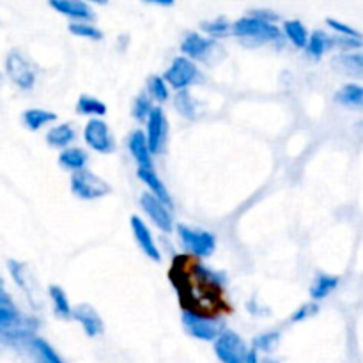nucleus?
I'll use <instances>...</instances> for the list:
<instances>
[{"label":"nucleus","mask_w":363,"mask_h":363,"mask_svg":"<svg viewBox=\"0 0 363 363\" xmlns=\"http://www.w3.org/2000/svg\"><path fill=\"white\" fill-rule=\"evenodd\" d=\"M169 277L179 293L183 311L218 315V311L223 307L222 294L225 284L222 273L206 268L191 259V255H181L174 261Z\"/></svg>","instance_id":"obj_1"},{"label":"nucleus","mask_w":363,"mask_h":363,"mask_svg":"<svg viewBox=\"0 0 363 363\" xmlns=\"http://www.w3.org/2000/svg\"><path fill=\"white\" fill-rule=\"evenodd\" d=\"M32 335L34 333L28 332L25 326L23 315L20 314L7 291L2 289L0 293V337L2 340L4 342H20V340L27 342L28 337Z\"/></svg>","instance_id":"obj_2"},{"label":"nucleus","mask_w":363,"mask_h":363,"mask_svg":"<svg viewBox=\"0 0 363 363\" xmlns=\"http://www.w3.org/2000/svg\"><path fill=\"white\" fill-rule=\"evenodd\" d=\"M181 323L188 335L197 340H204V342H215L227 330L225 323L218 315L199 314V312L191 311H183Z\"/></svg>","instance_id":"obj_3"},{"label":"nucleus","mask_w":363,"mask_h":363,"mask_svg":"<svg viewBox=\"0 0 363 363\" xmlns=\"http://www.w3.org/2000/svg\"><path fill=\"white\" fill-rule=\"evenodd\" d=\"M176 233L181 245H183V248L191 255V257H209V255H213V252H215L216 238L215 234L208 233V230L194 229V227L179 223V225H176Z\"/></svg>","instance_id":"obj_4"},{"label":"nucleus","mask_w":363,"mask_h":363,"mask_svg":"<svg viewBox=\"0 0 363 363\" xmlns=\"http://www.w3.org/2000/svg\"><path fill=\"white\" fill-rule=\"evenodd\" d=\"M233 34L241 39H250L259 43L279 41L282 38V32L275 23L259 20L254 16H243L233 23Z\"/></svg>","instance_id":"obj_5"},{"label":"nucleus","mask_w":363,"mask_h":363,"mask_svg":"<svg viewBox=\"0 0 363 363\" xmlns=\"http://www.w3.org/2000/svg\"><path fill=\"white\" fill-rule=\"evenodd\" d=\"M112 191L110 184L103 177L96 176L91 170L84 169L71 174V194L82 201H96L103 199Z\"/></svg>","instance_id":"obj_6"},{"label":"nucleus","mask_w":363,"mask_h":363,"mask_svg":"<svg viewBox=\"0 0 363 363\" xmlns=\"http://www.w3.org/2000/svg\"><path fill=\"white\" fill-rule=\"evenodd\" d=\"M248 344L245 342L243 337L234 330L227 328L218 339L215 340V354L220 363H243L247 358Z\"/></svg>","instance_id":"obj_7"},{"label":"nucleus","mask_w":363,"mask_h":363,"mask_svg":"<svg viewBox=\"0 0 363 363\" xmlns=\"http://www.w3.org/2000/svg\"><path fill=\"white\" fill-rule=\"evenodd\" d=\"M199 77V67L197 64L194 62L188 57H176L172 60L167 71L163 73V78H165L167 84L172 89L179 91H186L191 84L195 82V78Z\"/></svg>","instance_id":"obj_8"},{"label":"nucleus","mask_w":363,"mask_h":363,"mask_svg":"<svg viewBox=\"0 0 363 363\" xmlns=\"http://www.w3.org/2000/svg\"><path fill=\"white\" fill-rule=\"evenodd\" d=\"M84 140L92 151L110 155L116 151V140L110 133L108 124L103 119H91L84 128Z\"/></svg>","instance_id":"obj_9"},{"label":"nucleus","mask_w":363,"mask_h":363,"mask_svg":"<svg viewBox=\"0 0 363 363\" xmlns=\"http://www.w3.org/2000/svg\"><path fill=\"white\" fill-rule=\"evenodd\" d=\"M167 135H169V124H167L165 112H163L162 106H155L147 119V131H145L152 156L162 155L165 151Z\"/></svg>","instance_id":"obj_10"},{"label":"nucleus","mask_w":363,"mask_h":363,"mask_svg":"<svg viewBox=\"0 0 363 363\" xmlns=\"http://www.w3.org/2000/svg\"><path fill=\"white\" fill-rule=\"evenodd\" d=\"M6 71L7 77L11 78L13 84H16L20 89H32L35 82V73L28 60L21 55L18 50L9 52L6 57Z\"/></svg>","instance_id":"obj_11"},{"label":"nucleus","mask_w":363,"mask_h":363,"mask_svg":"<svg viewBox=\"0 0 363 363\" xmlns=\"http://www.w3.org/2000/svg\"><path fill=\"white\" fill-rule=\"evenodd\" d=\"M7 264H9V273L11 277H13L14 282H16L18 287L27 294L30 303L38 308L39 303H41V289H39L38 279L34 277L32 269L28 268V264L20 261H9Z\"/></svg>","instance_id":"obj_12"},{"label":"nucleus","mask_w":363,"mask_h":363,"mask_svg":"<svg viewBox=\"0 0 363 363\" xmlns=\"http://www.w3.org/2000/svg\"><path fill=\"white\" fill-rule=\"evenodd\" d=\"M140 206L144 209L145 215L151 218V222L158 227L163 233H170L174 229V220L172 215H170L169 206L163 204L160 199H156L155 195L149 194V191H144L140 195Z\"/></svg>","instance_id":"obj_13"},{"label":"nucleus","mask_w":363,"mask_h":363,"mask_svg":"<svg viewBox=\"0 0 363 363\" xmlns=\"http://www.w3.org/2000/svg\"><path fill=\"white\" fill-rule=\"evenodd\" d=\"M130 227H131V233H133L135 241H137V245L140 247V250L144 252L151 261L162 262V254H160L158 245H156L155 238H152L151 230H149V227L145 225L144 220H142L140 216L133 215L130 218Z\"/></svg>","instance_id":"obj_14"},{"label":"nucleus","mask_w":363,"mask_h":363,"mask_svg":"<svg viewBox=\"0 0 363 363\" xmlns=\"http://www.w3.org/2000/svg\"><path fill=\"white\" fill-rule=\"evenodd\" d=\"M73 319L77 323H80V326L84 328V332L87 333V337H99L105 332V323H103L101 315L98 314L92 305L89 303H78L73 307Z\"/></svg>","instance_id":"obj_15"},{"label":"nucleus","mask_w":363,"mask_h":363,"mask_svg":"<svg viewBox=\"0 0 363 363\" xmlns=\"http://www.w3.org/2000/svg\"><path fill=\"white\" fill-rule=\"evenodd\" d=\"M216 41L211 38H206V35L199 34V32H190L186 38L181 43V52L184 57L195 60H206V57H209V53L215 50Z\"/></svg>","instance_id":"obj_16"},{"label":"nucleus","mask_w":363,"mask_h":363,"mask_svg":"<svg viewBox=\"0 0 363 363\" xmlns=\"http://www.w3.org/2000/svg\"><path fill=\"white\" fill-rule=\"evenodd\" d=\"M48 6L57 13L71 18L73 21H87L89 23L96 18L91 4L80 2V0H50Z\"/></svg>","instance_id":"obj_17"},{"label":"nucleus","mask_w":363,"mask_h":363,"mask_svg":"<svg viewBox=\"0 0 363 363\" xmlns=\"http://www.w3.org/2000/svg\"><path fill=\"white\" fill-rule=\"evenodd\" d=\"M128 147H130V152L135 162H137L138 169L140 167H145V169H152L155 167L152 165V152L149 149L147 137H145L144 131L135 130L130 135V138H128Z\"/></svg>","instance_id":"obj_18"},{"label":"nucleus","mask_w":363,"mask_h":363,"mask_svg":"<svg viewBox=\"0 0 363 363\" xmlns=\"http://www.w3.org/2000/svg\"><path fill=\"white\" fill-rule=\"evenodd\" d=\"M137 177L145 184V186L149 188V194H152L156 199H160V201H162L165 206L172 208V199H170L169 190H167V186L163 184V181L158 177L155 167H152V169L140 167V169L137 170Z\"/></svg>","instance_id":"obj_19"},{"label":"nucleus","mask_w":363,"mask_h":363,"mask_svg":"<svg viewBox=\"0 0 363 363\" xmlns=\"http://www.w3.org/2000/svg\"><path fill=\"white\" fill-rule=\"evenodd\" d=\"M335 103L350 110H363V85L360 84H346L335 92L333 96Z\"/></svg>","instance_id":"obj_20"},{"label":"nucleus","mask_w":363,"mask_h":363,"mask_svg":"<svg viewBox=\"0 0 363 363\" xmlns=\"http://www.w3.org/2000/svg\"><path fill=\"white\" fill-rule=\"evenodd\" d=\"M27 346L39 363H64L60 354L41 337H28Z\"/></svg>","instance_id":"obj_21"},{"label":"nucleus","mask_w":363,"mask_h":363,"mask_svg":"<svg viewBox=\"0 0 363 363\" xmlns=\"http://www.w3.org/2000/svg\"><path fill=\"white\" fill-rule=\"evenodd\" d=\"M77 133H74V128L69 123H60L57 126L50 128L48 133H46V142H48L50 147L55 149H67L71 142L74 140Z\"/></svg>","instance_id":"obj_22"},{"label":"nucleus","mask_w":363,"mask_h":363,"mask_svg":"<svg viewBox=\"0 0 363 363\" xmlns=\"http://www.w3.org/2000/svg\"><path fill=\"white\" fill-rule=\"evenodd\" d=\"M339 277L328 275V273H318L311 286V298L314 301L325 300V298H328L339 287Z\"/></svg>","instance_id":"obj_23"},{"label":"nucleus","mask_w":363,"mask_h":363,"mask_svg":"<svg viewBox=\"0 0 363 363\" xmlns=\"http://www.w3.org/2000/svg\"><path fill=\"white\" fill-rule=\"evenodd\" d=\"M21 119H23V124L27 130L38 131V130H41L43 126H46V124L55 123L57 113L52 112V110L28 108V110H25L23 116H21Z\"/></svg>","instance_id":"obj_24"},{"label":"nucleus","mask_w":363,"mask_h":363,"mask_svg":"<svg viewBox=\"0 0 363 363\" xmlns=\"http://www.w3.org/2000/svg\"><path fill=\"white\" fill-rule=\"evenodd\" d=\"M89 162V155L80 147H67L64 151H60L59 155V165L66 170H84L85 165Z\"/></svg>","instance_id":"obj_25"},{"label":"nucleus","mask_w":363,"mask_h":363,"mask_svg":"<svg viewBox=\"0 0 363 363\" xmlns=\"http://www.w3.org/2000/svg\"><path fill=\"white\" fill-rule=\"evenodd\" d=\"M48 296L52 300L53 312H55L57 318L60 319H71L73 318V307L69 305V300H67L66 291L60 286H50L48 287Z\"/></svg>","instance_id":"obj_26"},{"label":"nucleus","mask_w":363,"mask_h":363,"mask_svg":"<svg viewBox=\"0 0 363 363\" xmlns=\"http://www.w3.org/2000/svg\"><path fill=\"white\" fill-rule=\"evenodd\" d=\"M74 110H77V113H80V116H89L92 117V119H99L101 116H105L108 108H106V105L101 99L94 98V96L91 94H82L80 98H78Z\"/></svg>","instance_id":"obj_27"},{"label":"nucleus","mask_w":363,"mask_h":363,"mask_svg":"<svg viewBox=\"0 0 363 363\" xmlns=\"http://www.w3.org/2000/svg\"><path fill=\"white\" fill-rule=\"evenodd\" d=\"M284 34L287 35V39H289L296 48H307L308 39H311L307 27H305L300 20L284 21Z\"/></svg>","instance_id":"obj_28"},{"label":"nucleus","mask_w":363,"mask_h":363,"mask_svg":"<svg viewBox=\"0 0 363 363\" xmlns=\"http://www.w3.org/2000/svg\"><path fill=\"white\" fill-rule=\"evenodd\" d=\"M333 39L326 34L325 30H314L312 32L311 39H308V45H307V55L311 59L319 60L323 55L326 53V50L333 45Z\"/></svg>","instance_id":"obj_29"},{"label":"nucleus","mask_w":363,"mask_h":363,"mask_svg":"<svg viewBox=\"0 0 363 363\" xmlns=\"http://www.w3.org/2000/svg\"><path fill=\"white\" fill-rule=\"evenodd\" d=\"M174 106L186 119H195L197 117V103H195L194 96L190 94L188 89L186 91L176 92V96H174Z\"/></svg>","instance_id":"obj_30"},{"label":"nucleus","mask_w":363,"mask_h":363,"mask_svg":"<svg viewBox=\"0 0 363 363\" xmlns=\"http://www.w3.org/2000/svg\"><path fill=\"white\" fill-rule=\"evenodd\" d=\"M147 94L151 96L152 99H156V101L163 103L169 99L170 92H169V84L165 82V78L163 77H158V74H151V77L147 78Z\"/></svg>","instance_id":"obj_31"},{"label":"nucleus","mask_w":363,"mask_h":363,"mask_svg":"<svg viewBox=\"0 0 363 363\" xmlns=\"http://www.w3.org/2000/svg\"><path fill=\"white\" fill-rule=\"evenodd\" d=\"M152 108H155V105H152V98L147 94V91H145V92H140V94L135 98L133 106H131V113H133V117L137 121H147L149 116H151Z\"/></svg>","instance_id":"obj_32"},{"label":"nucleus","mask_w":363,"mask_h":363,"mask_svg":"<svg viewBox=\"0 0 363 363\" xmlns=\"http://www.w3.org/2000/svg\"><path fill=\"white\" fill-rule=\"evenodd\" d=\"M202 30L208 32L213 38H225L227 34H233V25L225 20L223 16L215 18V20L202 21Z\"/></svg>","instance_id":"obj_33"},{"label":"nucleus","mask_w":363,"mask_h":363,"mask_svg":"<svg viewBox=\"0 0 363 363\" xmlns=\"http://www.w3.org/2000/svg\"><path fill=\"white\" fill-rule=\"evenodd\" d=\"M280 339H282L280 332H266V333H262V335L255 337L254 342H252V347L257 351H262V353L269 354V353H273L277 347H279Z\"/></svg>","instance_id":"obj_34"},{"label":"nucleus","mask_w":363,"mask_h":363,"mask_svg":"<svg viewBox=\"0 0 363 363\" xmlns=\"http://www.w3.org/2000/svg\"><path fill=\"white\" fill-rule=\"evenodd\" d=\"M67 28H69L71 34L78 35V38L94 39V41L103 39V32L98 27H94V25L87 23V21H71Z\"/></svg>","instance_id":"obj_35"},{"label":"nucleus","mask_w":363,"mask_h":363,"mask_svg":"<svg viewBox=\"0 0 363 363\" xmlns=\"http://www.w3.org/2000/svg\"><path fill=\"white\" fill-rule=\"evenodd\" d=\"M326 25H328L330 28H333L335 32H339V34H342L344 38H354V39H363V34L358 28L351 27V25L344 23V21H339L335 20V18H326Z\"/></svg>","instance_id":"obj_36"},{"label":"nucleus","mask_w":363,"mask_h":363,"mask_svg":"<svg viewBox=\"0 0 363 363\" xmlns=\"http://www.w3.org/2000/svg\"><path fill=\"white\" fill-rule=\"evenodd\" d=\"M318 312H319V307H318V303H315V301L305 303V305H301V307L298 308L296 312H293V315H291V323H301V321H305V319L315 315Z\"/></svg>","instance_id":"obj_37"},{"label":"nucleus","mask_w":363,"mask_h":363,"mask_svg":"<svg viewBox=\"0 0 363 363\" xmlns=\"http://www.w3.org/2000/svg\"><path fill=\"white\" fill-rule=\"evenodd\" d=\"M346 66L354 67V69H363V52H353V53H347V55L340 57Z\"/></svg>","instance_id":"obj_38"},{"label":"nucleus","mask_w":363,"mask_h":363,"mask_svg":"<svg viewBox=\"0 0 363 363\" xmlns=\"http://www.w3.org/2000/svg\"><path fill=\"white\" fill-rule=\"evenodd\" d=\"M248 16H254V18H259V20H264V21H269V23H273L275 20H279V16H277L273 11H268V9H255V11H250V14Z\"/></svg>","instance_id":"obj_39"},{"label":"nucleus","mask_w":363,"mask_h":363,"mask_svg":"<svg viewBox=\"0 0 363 363\" xmlns=\"http://www.w3.org/2000/svg\"><path fill=\"white\" fill-rule=\"evenodd\" d=\"M243 363H261L259 362V351L254 350V347H250V351H248L247 358H245Z\"/></svg>","instance_id":"obj_40"},{"label":"nucleus","mask_w":363,"mask_h":363,"mask_svg":"<svg viewBox=\"0 0 363 363\" xmlns=\"http://www.w3.org/2000/svg\"><path fill=\"white\" fill-rule=\"evenodd\" d=\"M261 363H280L279 360H273V358H264Z\"/></svg>","instance_id":"obj_41"}]
</instances>
